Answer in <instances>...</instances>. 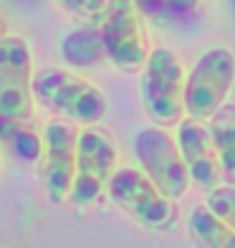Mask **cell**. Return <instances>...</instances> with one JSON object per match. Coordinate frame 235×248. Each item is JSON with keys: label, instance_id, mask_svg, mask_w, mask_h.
<instances>
[{"label": "cell", "instance_id": "6da1fadb", "mask_svg": "<svg viewBox=\"0 0 235 248\" xmlns=\"http://www.w3.org/2000/svg\"><path fill=\"white\" fill-rule=\"evenodd\" d=\"M33 99L59 119L96 127L106 114V96L96 84L66 69H41L33 76Z\"/></svg>", "mask_w": 235, "mask_h": 248}, {"label": "cell", "instance_id": "7a4b0ae2", "mask_svg": "<svg viewBox=\"0 0 235 248\" xmlns=\"http://www.w3.org/2000/svg\"><path fill=\"white\" fill-rule=\"evenodd\" d=\"M185 66L170 48H152L142 69V104L157 127H177L185 114Z\"/></svg>", "mask_w": 235, "mask_h": 248}, {"label": "cell", "instance_id": "3957f363", "mask_svg": "<svg viewBox=\"0 0 235 248\" xmlns=\"http://www.w3.org/2000/svg\"><path fill=\"white\" fill-rule=\"evenodd\" d=\"M106 195L111 198L114 205L139 220L147 228L167 231L177 223V205L170 200L152 180L144 175L142 167L121 165L117 167L114 177L109 180Z\"/></svg>", "mask_w": 235, "mask_h": 248}, {"label": "cell", "instance_id": "277c9868", "mask_svg": "<svg viewBox=\"0 0 235 248\" xmlns=\"http://www.w3.org/2000/svg\"><path fill=\"white\" fill-rule=\"evenodd\" d=\"M106 59L119 71H142L149 59V38L144 31V16L134 0H109L104 20L99 23Z\"/></svg>", "mask_w": 235, "mask_h": 248}, {"label": "cell", "instance_id": "5b68a950", "mask_svg": "<svg viewBox=\"0 0 235 248\" xmlns=\"http://www.w3.org/2000/svg\"><path fill=\"white\" fill-rule=\"evenodd\" d=\"M235 84V53L230 48L205 51L187 74L185 114L197 122H210L212 114L228 101Z\"/></svg>", "mask_w": 235, "mask_h": 248}, {"label": "cell", "instance_id": "8992f818", "mask_svg": "<svg viewBox=\"0 0 235 248\" xmlns=\"http://www.w3.org/2000/svg\"><path fill=\"white\" fill-rule=\"evenodd\" d=\"M33 59L28 43L5 33L0 36V117L15 122H33Z\"/></svg>", "mask_w": 235, "mask_h": 248}, {"label": "cell", "instance_id": "52a82bcc", "mask_svg": "<svg viewBox=\"0 0 235 248\" xmlns=\"http://www.w3.org/2000/svg\"><path fill=\"white\" fill-rule=\"evenodd\" d=\"M137 162L152 183L170 200H180L190 187V172L180 144L164 127H147L134 140Z\"/></svg>", "mask_w": 235, "mask_h": 248}, {"label": "cell", "instance_id": "ba28073f", "mask_svg": "<svg viewBox=\"0 0 235 248\" xmlns=\"http://www.w3.org/2000/svg\"><path fill=\"white\" fill-rule=\"evenodd\" d=\"M117 144L106 132L96 127H84L78 132L76 150V177L69 200L73 205H91L109 187V180L117 172Z\"/></svg>", "mask_w": 235, "mask_h": 248}, {"label": "cell", "instance_id": "9c48e42d", "mask_svg": "<svg viewBox=\"0 0 235 248\" xmlns=\"http://www.w3.org/2000/svg\"><path fill=\"white\" fill-rule=\"evenodd\" d=\"M76 150H78L76 124L66 119H51L43 129L41 177L46 195L53 202H63L71 195L76 177Z\"/></svg>", "mask_w": 235, "mask_h": 248}, {"label": "cell", "instance_id": "30bf717a", "mask_svg": "<svg viewBox=\"0 0 235 248\" xmlns=\"http://www.w3.org/2000/svg\"><path fill=\"white\" fill-rule=\"evenodd\" d=\"M175 140L180 144V152L185 157V165H187L192 185H197L205 193L220 187L222 185V170H220V160H218V152H215V144H212V134L207 129V124L185 117L177 124Z\"/></svg>", "mask_w": 235, "mask_h": 248}, {"label": "cell", "instance_id": "8fae6325", "mask_svg": "<svg viewBox=\"0 0 235 248\" xmlns=\"http://www.w3.org/2000/svg\"><path fill=\"white\" fill-rule=\"evenodd\" d=\"M61 59L71 69H91V66H99L102 61H109L99 26H84L71 31L61 41Z\"/></svg>", "mask_w": 235, "mask_h": 248}, {"label": "cell", "instance_id": "7c38bea8", "mask_svg": "<svg viewBox=\"0 0 235 248\" xmlns=\"http://www.w3.org/2000/svg\"><path fill=\"white\" fill-rule=\"evenodd\" d=\"M207 129L212 134L220 170H222V183L235 185V104L225 101L212 119L207 122Z\"/></svg>", "mask_w": 235, "mask_h": 248}, {"label": "cell", "instance_id": "4fadbf2b", "mask_svg": "<svg viewBox=\"0 0 235 248\" xmlns=\"http://www.w3.org/2000/svg\"><path fill=\"white\" fill-rule=\"evenodd\" d=\"M0 147L8 150L20 162L36 165L43 157V134L33 129L30 122L0 117Z\"/></svg>", "mask_w": 235, "mask_h": 248}, {"label": "cell", "instance_id": "5bb4252c", "mask_svg": "<svg viewBox=\"0 0 235 248\" xmlns=\"http://www.w3.org/2000/svg\"><path fill=\"white\" fill-rule=\"evenodd\" d=\"M187 223L200 248H235V228L218 218L207 205H197Z\"/></svg>", "mask_w": 235, "mask_h": 248}, {"label": "cell", "instance_id": "9a60e30c", "mask_svg": "<svg viewBox=\"0 0 235 248\" xmlns=\"http://www.w3.org/2000/svg\"><path fill=\"white\" fill-rule=\"evenodd\" d=\"M53 3L69 16L84 20L86 26H99L104 20L109 0H53Z\"/></svg>", "mask_w": 235, "mask_h": 248}, {"label": "cell", "instance_id": "2e32d148", "mask_svg": "<svg viewBox=\"0 0 235 248\" xmlns=\"http://www.w3.org/2000/svg\"><path fill=\"white\" fill-rule=\"evenodd\" d=\"M205 205L215 213L218 218H222L230 228H235V185H225L210 190Z\"/></svg>", "mask_w": 235, "mask_h": 248}, {"label": "cell", "instance_id": "e0dca14e", "mask_svg": "<svg viewBox=\"0 0 235 248\" xmlns=\"http://www.w3.org/2000/svg\"><path fill=\"white\" fill-rule=\"evenodd\" d=\"M144 18H157L167 10V0H134Z\"/></svg>", "mask_w": 235, "mask_h": 248}, {"label": "cell", "instance_id": "ac0fdd59", "mask_svg": "<svg viewBox=\"0 0 235 248\" xmlns=\"http://www.w3.org/2000/svg\"><path fill=\"white\" fill-rule=\"evenodd\" d=\"M200 5V0H167V10L172 13H192Z\"/></svg>", "mask_w": 235, "mask_h": 248}, {"label": "cell", "instance_id": "d6986e66", "mask_svg": "<svg viewBox=\"0 0 235 248\" xmlns=\"http://www.w3.org/2000/svg\"><path fill=\"white\" fill-rule=\"evenodd\" d=\"M3 31H5V26H3V18H0V36H5Z\"/></svg>", "mask_w": 235, "mask_h": 248}]
</instances>
